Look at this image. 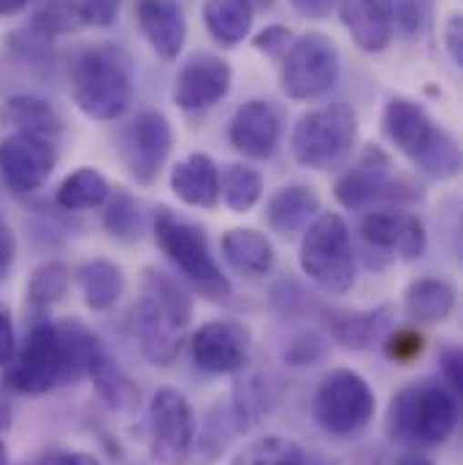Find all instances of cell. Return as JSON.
I'll use <instances>...</instances> for the list:
<instances>
[{
	"instance_id": "17",
	"label": "cell",
	"mask_w": 463,
	"mask_h": 465,
	"mask_svg": "<svg viewBox=\"0 0 463 465\" xmlns=\"http://www.w3.org/2000/svg\"><path fill=\"white\" fill-rule=\"evenodd\" d=\"M360 232L368 243L390 249L407 260L426 252V228L418 214L404 209H374L363 217Z\"/></svg>"
},
{
	"instance_id": "1",
	"label": "cell",
	"mask_w": 463,
	"mask_h": 465,
	"mask_svg": "<svg viewBox=\"0 0 463 465\" xmlns=\"http://www.w3.org/2000/svg\"><path fill=\"white\" fill-rule=\"evenodd\" d=\"M193 303L187 292L160 271H146L136 303V336L152 365H171L187 339Z\"/></svg>"
},
{
	"instance_id": "50",
	"label": "cell",
	"mask_w": 463,
	"mask_h": 465,
	"mask_svg": "<svg viewBox=\"0 0 463 465\" xmlns=\"http://www.w3.org/2000/svg\"><path fill=\"white\" fill-rule=\"evenodd\" d=\"M0 465H8V452H5V444L0 441Z\"/></svg>"
},
{
	"instance_id": "29",
	"label": "cell",
	"mask_w": 463,
	"mask_h": 465,
	"mask_svg": "<svg viewBox=\"0 0 463 465\" xmlns=\"http://www.w3.org/2000/svg\"><path fill=\"white\" fill-rule=\"evenodd\" d=\"M388 322V309L377 312H328V328L337 341L349 349H368L382 339Z\"/></svg>"
},
{
	"instance_id": "30",
	"label": "cell",
	"mask_w": 463,
	"mask_h": 465,
	"mask_svg": "<svg viewBox=\"0 0 463 465\" xmlns=\"http://www.w3.org/2000/svg\"><path fill=\"white\" fill-rule=\"evenodd\" d=\"M57 206L68 212H87L101 206L109 198V182L96 168H79L63 179L57 187Z\"/></svg>"
},
{
	"instance_id": "14",
	"label": "cell",
	"mask_w": 463,
	"mask_h": 465,
	"mask_svg": "<svg viewBox=\"0 0 463 465\" xmlns=\"http://www.w3.org/2000/svg\"><path fill=\"white\" fill-rule=\"evenodd\" d=\"M171 146H174V130L166 114L155 109L138 112L125 135V160L130 173L138 182L157 179L163 163L171 154Z\"/></svg>"
},
{
	"instance_id": "35",
	"label": "cell",
	"mask_w": 463,
	"mask_h": 465,
	"mask_svg": "<svg viewBox=\"0 0 463 465\" xmlns=\"http://www.w3.org/2000/svg\"><path fill=\"white\" fill-rule=\"evenodd\" d=\"M82 22L76 16V8H74V0H52L46 3L44 8H38L33 14V22H30V33H35L41 41H52L55 35H63V33H71L76 30Z\"/></svg>"
},
{
	"instance_id": "27",
	"label": "cell",
	"mask_w": 463,
	"mask_h": 465,
	"mask_svg": "<svg viewBox=\"0 0 463 465\" xmlns=\"http://www.w3.org/2000/svg\"><path fill=\"white\" fill-rule=\"evenodd\" d=\"M79 287H82L85 303L93 312H109L125 290V273L112 260L96 257V260L82 265Z\"/></svg>"
},
{
	"instance_id": "44",
	"label": "cell",
	"mask_w": 463,
	"mask_h": 465,
	"mask_svg": "<svg viewBox=\"0 0 463 465\" xmlns=\"http://www.w3.org/2000/svg\"><path fill=\"white\" fill-rule=\"evenodd\" d=\"M16 351L14 344V325H11V314L5 306H0V365H5Z\"/></svg>"
},
{
	"instance_id": "41",
	"label": "cell",
	"mask_w": 463,
	"mask_h": 465,
	"mask_svg": "<svg viewBox=\"0 0 463 465\" xmlns=\"http://www.w3.org/2000/svg\"><path fill=\"white\" fill-rule=\"evenodd\" d=\"M442 376H445V384L458 395L463 390V357L461 349H445L442 354Z\"/></svg>"
},
{
	"instance_id": "40",
	"label": "cell",
	"mask_w": 463,
	"mask_h": 465,
	"mask_svg": "<svg viewBox=\"0 0 463 465\" xmlns=\"http://www.w3.org/2000/svg\"><path fill=\"white\" fill-rule=\"evenodd\" d=\"M287 46H290V30L282 25H271L255 38V49L268 57H285Z\"/></svg>"
},
{
	"instance_id": "9",
	"label": "cell",
	"mask_w": 463,
	"mask_h": 465,
	"mask_svg": "<svg viewBox=\"0 0 463 465\" xmlns=\"http://www.w3.org/2000/svg\"><path fill=\"white\" fill-rule=\"evenodd\" d=\"M339 49L326 33L298 35L282 57V90L293 101H312L326 95L339 79Z\"/></svg>"
},
{
	"instance_id": "45",
	"label": "cell",
	"mask_w": 463,
	"mask_h": 465,
	"mask_svg": "<svg viewBox=\"0 0 463 465\" xmlns=\"http://www.w3.org/2000/svg\"><path fill=\"white\" fill-rule=\"evenodd\" d=\"M334 3L337 0H290V5L309 19H326L331 14Z\"/></svg>"
},
{
	"instance_id": "16",
	"label": "cell",
	"mask_w": 463,
	"mask_h": 465,
	"mask_svg": "<svg viewBox=\"0 0 463 465\" xmlns=\"http://www.w3.org/2000/svg\"><path fill=\"white\" fill-rule=\"evenodd\" d=\"M193 362L206 373L241 371L249 357V331L236 320H215L193 336Z\"/></svg>"
},
{
	"instance_id": "7",
	"label": "cell",
	"mask_w": 463,
	"mask_h": 465,
	"mask_svg": "<svg viewBox=\"0 0 463 465\" xmlns=\"http://www.w3.org/2000/svg\"><path fill=\"white\" fill-rule=\"evenodd\" d=\"M155 238L160 249L168 254V260L212 301L231 298V282L217 268L206 238L190 223L174 217L168 209H163L155 220Z\"/></svg>"
},
{
	"instance_id": "32",
	"label": "cell",
	"mask_w": 463,
	"mask_h": 465,
	"mask_svg": "<svg viewBox=\"0 0 463 465\" xmlns=\"http://www.w3.org/2000/svg\"><path fill=\"white\" fill-rule=\"evenodd\" d=\"M307 452L298 441L285 436H263L247 444L231 465H304Z\"/></svg>"
},
{
	"instance_id": "18",
	"label": "cell",
	"mask_w": 463,
	"mask_h": 465,
	"mask_svg": "<svg viewBox=\"0 0 463 465\" xmlns=\"http://www.w3.org/2000/svg\"><path fill=\"white\" fill-rule=\"evenodd\" d=\"M282 138V122L266 101H249L231 119V143L249 160H268Z\"/></svg>"
},
{
	"instance_id": "5",
	"label": "cell",
	"mask_w": 463,
	"mask_h": 465,
	"mask_svg": "<svg viewBox=\"0 0 463 465\" xmlns=\"http://www.w3.org/2000/svg\"><path fill=\"white\" fill-rule=\"evenodd\" d=\"M301 271L328 295H345L355 282V257L347 223L328 212L315 217L301 241Z\"/></svg>"
},
{
	"instance_id": "39",
	"label": "cell",
	"mask_w": 463,
	"mask_h": 465,
	"mask_svg": "<svg viewBox=\"0 0 463 465\" xmlns=\"http://www.w3.org/2000/svg\"><path fill=\"white\" fill-rule=\"evenodd\" d=\"M106 228L112 235H136L138 231V214L136 203L127 195H116L106 212Z\"/></svg>"
},
{
	"instance_id": "19",
	"label": "cell",
	"mask_w": 463,
	"mask_h": 465,
	"mask_svg": "<svg viewBox=\"0 0 463 465\" xmlns=\"http://www.w3.org/2000/svg\"><path fill=\"white\" fill-rule=\"evenodd\" d=\"M136 19L146 44L163 63L179 57L187 41V19L174 0H138Z\"/></svg>"
},
{
	"instance_id": "47",
	"label": "cell",
	"mask_w": 463,
	"mask_h": 465,
	"mask_svg": "<svg viewBox=\"0 0 463 465\" xmlns=\"http://www.w3.org/2000/svg\"><path fill=\"white\" fill-rule=\"evenodd\" d=\"M11 422H14V411H11V403H8V398H5V390L0 387V433L8 430Z\"/></svg>"
},
{
	"instance_id": "23",
	"label": "cell",
	"mask_w": 463,
	"mask_h": 465,
	"mask_svg": "<svg viewBox=\"0 0 463 465\" xmlns=\"http://www.w3.org/2000/svg\"><path fill=\"white\" fill-rule=\"evenodd\" d=\"M226 260L244 276H266L274 268V246L263 232L233 228L223 238Z\"/></svg>"
},
{
	"instance_id": "42",
	"label": "cell",
	"mask_w": 463,
	"mask_h": 465,
	"mask_svg": "<svg viewBox=\"0 0 463 465\" xmlns=\"http://www.w3.org/2000/svg\"><path fill=\"white\" fill-rule=\"evenodd\" d=\"M445 46H448V54L456 65L463 63V19L461 14H453L445 25Z\"/></svg>"
},
{
	"instance_id": "12",
	"label": "cell",
	"mask_w": 463,
	"mask_h": 465,
	"mask_svg": "<svg viewBox=\"0 0 463 465\" xmlns=\"http://www.w3.org/2000/svg\"><path fill=\"white\" fill-rule=\"evenodd\" d=\"M412 187L393 173L390 160L379 149H368L363 160L337 182V198L347 209H371L379 203L412 201Z\"/></svg>"
},
{
	"instance_id": "24",
	"label": "cell",
	"mask_w": 463,
	"mask_h": 465,
	"mask_svg": "<svg viewBox=\"0 0 463 465\" xmlns=\"http://www.w3.org/2000/svg\"><path fill=\"white\" fill-rule=\"evenodd\" d=\"M255 19V5L249 0H206L204 3V25L209 35L223 44V46H236L241 44Z\"/></svg>"
},
{
	"instance_id": "31",
	"label": "cell",
	"mask_w": 463,
	"mask_h": 465,
	"mask_svg": "<svg viewBox=\"0 0 463 465\" xmlns=\"http://www.w3.org/2000/svg\"><path fill=\"white\" fill-rule=\"evenodd\" d=\"M263 195V176L244 165V163H231L223 168L220 173V198L226 201V206L236 212V214H244L249 209H255V203L260 201Z\"/></svg>"
},
{
	"instance_id": "46",
	"label": "cell",
	"mask_w": 463,
	"mask_h": 465,
	"mask_svg": "<svg viewBox=\"0 0 463 465\" xmlns=\"http://www.w3.org/2000/svg\"><path fill=\"white\" fill-rule=\"evenodd\" d=\"M49 465H101V460L93 455H85V452H65V455L52 458Z\"/></svg>"
},
{
	"instance_id": "15",
	"label": "cell",
	"mask_w": 463,
	"mask_h": 465,
	"mask_svg": "<svg viewBox=\"0 0 463 465\" xmlns=\"http://www.w3.org/2000/svg\"><path fill=\"white\" fill-rule=\"evenodd\" d=\"M231 65L209 52L193 54L176 74L174 104L185 112H201L220 104L231 93Z\"/></svg>"
},
{
	"instance_id": "13",
	"label": "cell",
	"mask_w": 463,
	"mask_h": 465,
	"mask_svg": "<svg viewBox=\"0 0 463 465\" xmlns=\"http://www.w3.org/2000/svg\"><path fill=\"white\" fill-rule=\"evenodd\" d=\"M57 163L52 135L11 133L0 141V176L14 193H33L44 187Z\"/></svg>"
},
{
	"instance_id": "2",
	"label": "cell",
	"mask_w": 463,
	"mask_h": 465,
	"mask_svg": "<svg viewBox=\"0 0 463 465\" xmlns=\"http://www.w3.org/2000/svg\"><path fill=\"white\" fill-rule=\"evenodd\" d=\"M382 127L393 146L426 176L453 179L461 171L458 141L442 130L420 104L409 98H393L385 106Z\"/></svg>"
},
{
	"instance_id": "22",
	"label": "cell",
	"mask_w": 463,
	"mask_h": 465,
	"mask_svg": "<svg viewBox=\"0 0 463 465\" xmlns=\"http://www.w3.org/2000/svg\"><path fill=\"white\" fill-rule=\"evenodd\" d=\"M320 212V198L312 187L290 184L277 190L266 203V223L268 228L285 238L307 231L309 220Z\"/></svg>"
},
{
	"instance_id": "48",
	"label": "cell",
	"mask_w": 463,
	"mask_h": 465,
	"mask_svg": "<svg viewBox=\"0 0 463 465\" xmlns=\"http://www.w3.org/2000/svg\"><path fill=\"white\" fill-rule=\"evenodd\" d=\"M30 0H0V16H14L22 8H27Z\"/></svg>"
},
{
	"instance_id": "38",
	"label": "cell",
	"mask_w": 463,
	"mask_h": 465,
	"mask_svg": "<svg viewBox=\"0 0 463 465\" xmlns=\"http://www.w3.org/2000/svg\"><path fill=\"white\" fill-rule=\"evenodd\" d=\"M74 8L82 25L112 27L119 14V0H74Z\"/></svg>"
},
{
	"instance_id": "25",
	"label": "cell",
	"mask_w": 463,
	"mask_h": 465,
	"mask_svg": "<svg viewBox=\"0 0 463 465\" xmlns=\"http://www.w3.org/2000/svg\"><path fill=\"white\" fill-rule=\"evenodd\" d=\"M407 314L415 322H445L456 309V290L445 279H418L407 287Z\"/></svg>"
},
{
	"instance_id": "4",
	"label": "cell",
	"mask_w": 463,
	"mask_h": 465,
	"mask_svg": "<svg viewBox=\"0 0 463 465\" xmlns=\"http://www.w3.org/2000/svg\"><path fill=\"white\" fill-rule=\"evenodd\" d=\"M71 95L76 109L90 119L109 122L130 106V74L127 65L109 46L85 49L71 68Z\"/></svg>"
},
{
	"instance_id": "6",
	"label": "cell",
	"mask_w": 463,
	"mask_h": 465,
	"mask_svg": "<svg viewBox=\"0 0 463 465\" xmlns=\"http://www.w3.org/2000/svg\"><path fill=\"white\" fill-rule=\"evenodd\" d=\"M357 141V116L345 104L307 112L296 122L290 149L293 157L315 171H328L347 160Z\"/></svg>"
},
{
	"instance_id": "33",
	"label": "cell",
	"mask_w": 463,
	"mask_h": 465,
	"mask_svg": "<svg viewBox=\"0 0 463 465\" xmlns=\"http://www.w3.org/2000/svg\"><path fill=\"white\" fill-rule=\"evenodd\" d=\"M71 287V271L63 262H44L27 282V298L35 309H49L65 298Z\"/></svg>"
},
{
	"instance_id": "36",
	"label": "cell",
	"mask_w": 463,
	"mask_h": 465,
	"mask_svg": "<svg viewBox=\"0 0 463 465\" xmlns=\"http://www.w3.org/2000/svg\"><path fill=\"white\" fill-rule=\"evenodd\" d=\"M434 8L437 0H393V16L396 25L409 35H426L434 25Z\"/></svg>"
},
{
	"instance_id": "3",
	"label": "cell",
	"mask_w": 463,
	"mask_h": 465,
	"mask_svg": "<svg viewBox=\"0 0 463 465\" xmlns=\"http://www.w3.org/2000/svg\"><path fill=\"white\" fill-rule=\"evenodd\" d=\"M458 414V398L448 384L415 381L393 395L388 430L412 447H439L456 433Z\"/></svg>"
},
{
	"instance_id": "28",
	"label": "cell",
	"mask_w": 463,
	"mask_h": 465,
	"mask_svg": "<svg viewBox=\"0 0 463 465\" xmlns=\"http://www.w3.org/2000/svg\"><path fill=\"white\" fill-rule=\"evenodd\" d=\"M57 333H60L63 357H65V384L90 376V368H93L96 360L104 354V347H101V341L96 339V333L87 331V328H85L82 322H76V320L57 325Z\"/></svg>"
},
{
	"instance_id": "26",
	"label": "cell",
	"mask_w": 463,
	"mask_h": 465,
	"mask_svg": "<svg viewBox=\"0 0 463 465\" xmlns=\"http://www.w3.org/2000/svg\"><path fill=\"white\" fill-rule=\"evenodd\" d=\"M0 119L16 133L55 135L63 130V119L55 112V106L35 95H11L0 109Z\"/></svg>"
},
{
	"instance_id": "37",
	"label": "cell",
	"mask_w": 463,
	"mask_h": 465,
	"mask_svg": "<svg viewBox=\"0 0 463 465\" xmlns=\"http://www.w3.org/2000/svg\"><path fill=\"white\" fill-rule=\"evenodd\" d=\"M423 349H426V339L412 328H401L385 341V354L398 365H409L423 354Z\"/></svg>"
},
{
	"instance_id": "21",
	"label": "cell",
	"mask_w": 463,
	"mask_h": 465,
	"mask_svg": "<svg viewBox=\"0 0 463 465\" xmlns=\"http://www.w3.org/2000/svg\"><path fill=\"white\" fill-rule=\"evenodd\" d=\"M174 195L196 209H215L220 203V168L209 154H187L171 171Z\"/></svg>"
},
{
	"instance_id": "34",
	"label": "cell",
	"mask_w": 463,
	"mask_h": 465,
	"mask_svg": "<svg viewBox=\"0 0 463 465\" xmlns=\"http://www.w3.org/2000/svg\"><path fill=\"white\" fill-rule=\"evenodd\" d=\"M90 379L96 381L98 395L112 406V409H125L138 392L133 390V381L122 373V368L104 351L96 365L90 368Z\"/></svg>"
},
{
	"instance_id": "11",
	"label": "cell",
	"mask_w": 463,
	"mask_h": 465,
	"mask_svg": "<svg viewBox=\"0 0 463 465\" xmlns=\"http://www.w3.org/2000/svg\"><path fill=\"white\" fill-rule=\"evenodd\" d=\"M377 398L368 381L349 368L331 371L315 392V417L334 436H352L374 417Z\"/></svg>"
},
{
	"instance_id": "20",
	"label": "cell",
	"mask_w": 463,
	"mask_h": 465,
	"mask_svg": "<svg viewBox=\"0 0 463 465\" xmlns=\"http://www.w3.org/2000/svg\"><path fill=\"white\" fill-rule=\"evenodd\" d=\"M342 22L360 52H385L396 33L393 0H342Z\"/></svg>"
},
{
	"instance_id": "8",
	"label": "cell",
	"mask_w": 463,
	"mask_h": 465,
	"mask_svg": "<svg viewBox=\"0 0 463 465\" xmlns=\"http://www.w3.org/2000/svg\"><path fill=\"white\" fill-rule=\"evenodd\" d=\"M5 390L19 395H44L65 384V357L57 325L35 322L19 351L5 362Z\"/></svg>"
},
{
	"instance_id": "10",
	"label": "cell",
	"mask_w": 463,
	"mask_h": 465,
	"mask_svg": "<svg viewBox=\"0 0 463 465\" xmlns=\"http://www.w3.org/2000/svg\"><path fill=\"white\" fill-rule=\"evenodd\" d=\"M149 452L163 465H187L198 441V422L190 401L174 390L160 387L149 403Z\"/></svg>"
},
{
	"instance_id": "49",
	"label": "cell",
	"mask_w": 463,
	"mask_h": 465,
	"mask_svg": "<svg viewBox=\"0 0 463 465\" xmlns=\"http://www.w3.org/2000/svg\"><path fill=\"white\" fill-rule=\"evenodd\" d=\"M396 465H434V460L428 455H423V452H407V455L398 458Z\"/></svg>"
},
{
	"instance_id": "43",
	"label": "cell",
	"mask_w": 463,
	"mask_h": 465,
	"mask_svg": "<svg viewBox=\"0 0 463 465\" xmlns=\"http://www.w3.org/2000/svg\"><path fill=\"white\" fill-rule=\"evenodd\" d=\"M14 257H16V238L14 232L8 228V223L3 220L0 214V282L5 279V273L11 271L14 265Z\"/></svg>"
}]
</instances>
